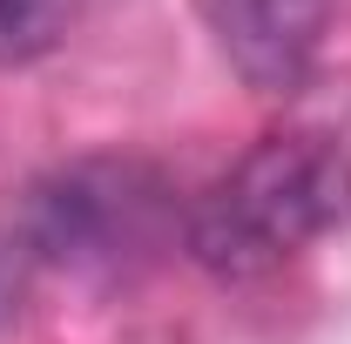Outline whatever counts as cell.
Returning a JSON list of instances; mask_svg holds the SVG:
<instances>
[{
    "label": "cell",
    "mask_w": 351,
    "mask_h": 344,
    "mask_svg": "<svg viewBox=\"0 0 351 344\" xmlns=\"http://www.w3.org/2000/svg\"><path fill=\"white\" fill-rule=\"evenodd\" d=\"M351 216V75H311L277 101V122L217 175L189 216L182 250L217 284H250L331 236Z\"/></svg>",
    "instance_id": "obj_1"
},
{
    "label": "cell",
    "mask_w": 351,
    "mask_h": 344,
    "mask_svg": "<svg viewBox=\"0 0 351 344\" xmlns=\"http://www.w3.org/2000/svg\"><path fill=\"white\" fill-rule=\"evenodd\" d=\"M169 182L129 156H82L41 175L21 203V250L75 270V277H122L169 236Z\"/></svg>",
    "instance_id": "obj_2"
},
{
    "label": "cell",
    "mask_w": 351,
    "mask_h": 344,
    "mask_svg": "<svg viewBox=\"0 0 351 344\" xmlns=\"http://www.w3.org/2000/svg\"><path fill=\"white\" fill-rule=\"evenodd\" d=\"M338 0H203V21L217 34L237 82L284 101L317 75V47L331 34Z\"/></svg>",
    "instance_id": "obj_3"
},
{
    "label": "cell",
    "mask_w": 351,
    "mask_h": 344,
    "mask_svg": "<svg viewBox=\"0 0 351 344\" xmlns=\"http://www.w3.org/2000/svg\"><path fill=\"white\" fill-rule=\"evenodd\" d=\"M82 0H0V68H27L75 34Z\"/></svg>",
    "instance_id": "obj_4"
},
{
    "label": "cell",
    "mask_w": 351,
    "mask_h": 344,
    "mask_svg": "<svg viewBox=\"0 0 351 344\" xmlns=\"http://www.w3.org/2000/svg\"><path fill=\"white\" fill-rule=\"evenodd\" d=\"M21 310V243L0 236V324Z\"/></svg>",
    "instance_id": "obj_5"
}]
</instances>
